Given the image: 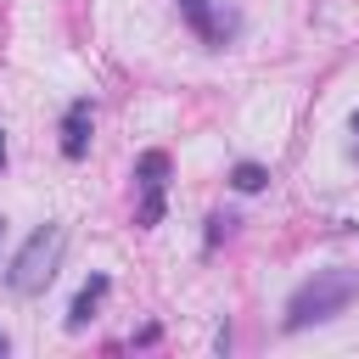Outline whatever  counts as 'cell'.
<instances>
[{
    "label": "cell",
    "instance_id": "10",
    "mask_svg": "<svg viewBox=\"0 0 359 359\" xmlns=\"http://www.w3.org/2000/svg\"><path fill=\"white\" fill-rule=\"evenodd\" d=\"M0 168H6V129H0Z\"/></svg>",
    "mask_w": 359,
    "mask_h": 359
},
{
    "label": "cell",
    "instance_id": "11",
    "mask_svg": "<svg viewBox=\"0 0 359 359\" xmlns=\"http://www.w3.org/2000/svg\"><path fill=\"white\" fill-rule=\"evenodd\" d=\"M6 353H11V342H6V331H0V359H6Z\"/></svg>",
    "mask_w": 359,
    "mask_h": 359
},
{
    "label": "cell",
    "instance_id": "12",
    "mask_svg": "<svg viewBox=\"0 0 359 359\" xmlns=\"http://www.w3.org/2000/svg\"><path fill=\"white\" fill-rule=\"evenodd\" d=\"M0 236H6V219H0Z\"/></svg>",
    "mask_w": 359,
    "mask_h": 359
},
{
    "label": "cell",
    "instance_id": "4",
    "mask_svg": "<svg viewBox=\"0 0 359 359\" xmlns=\"http://www.w3.org/2000/svg\"><path fill=\"white\" fill-rule=\"evenodd\" d=\"M90 129H95V107H90V95H79V101L62 112V157H67V163H79V157L90 151Z\"/></svg>",
    "mask_w": 359,
    "mask_h": 359
},
{
    "label": "cell",
    "instance_id": "6",
    "mask_svg": "<svg viewBox=\"0 0 359 359\" xmlns=\"http://www.w3.org/2000/svg\"><path fill=\"white\" fill-rule=\"evenodd\" d=\"M112 292V280L107 275H90L84 286H79V297H73V309H67V331H84L90 320H95V309H101V297Z\"/></svg>",
    "mask_w": 359,
    "mask_h": 359
},
{
    "label": "cell",
    "instance_id": "3",
    "mask_svg": "<svg viewBox=\"0 0 359 359\" xmlns=\"http://www.w3.org/2000/svg\"><path fill=\"white\" fill-rule=\"evenodd\" d=\"M168 168H174V163H168V151H157V146L135 157V185H140V213H135V224H146V230H151V224H163V191H168Z\"/></svg>",
    "mask_w": 359,
    "mask_h": 359
},
{
    "label": "cell",
    "instance_id": "2",
    "mask_svg": "<svg viewBox=\"0 0 359 359\" xmlns=\"http://www.w3.org/2000/svg\"><path fill=\"white\" fill-rule=\"evenodd\" d=\"M62 247H67V230H62V224H39V230H34V236L17 247L11 269H6V286H11L17 297H39V292L56 280Z\"/></svg>",
    "mask_w": 359,
    "mask_h": 359
},
{
    "label": "cell",
    "instance_id": "7",
    "mask_svg": "<svg viewBox=\"0 0 359 359\" xmlns=\"http://www.w3.org/2000/svg\"><path fill=\"white\" fill-rule=\"evenodd\" d=\"M230 185H236L241 196H252V191L269 185V168H264V163H236V168H230Z\"/></svg>",
    "mask_w": 359,
    "mask_h": 359
},
{
    "label": "cell",
    "instance_id": "1",
    "mask_svg": "<svg viewBox=\"0 0 359 359\" xmlns=\"http://www.w3.org/2000/svg\"><path fill=\"white\" fill-rule=\"evenodd\" d=\"M353 297H359V275H353V269H314V275L286 297V331L325 325V320H337Z\"/></svg>",
    "mask_w": 359,
    "mask_h": 359
},
{
    "label": "cell",
    "instance_id": "5",
    "mask_svg": "<svg viewBox=\"0 0 359 359\" xmlns=\"http://www.w3.org/2000/svg\"><path fill=\"white\" fill-rule=\"evenodd\" d=\"M180 17H185V22L196 28V39H202V45H213V50H219V45H230V34H236V17H219L208 0H180Z\"/></svg>",
    "mask_w": 359,
    "mask_h": 359
},
{
    "label": "cell",
    "instance_id": "8",
    "mask_svg": "<svg viewBox=\"0 0 359 359\" xmlns=\"http://www.w3.org/2000/svg\"><path fill=\"white\" fill-rule=\"evenodd\" d=\"M230 224H236L230 213H213V219H208V247H219V241L230 236Z\"/></svg>",
    "mask_w": 359,
    "mask_h": 359
},
{
    "label": "cell",
    "instance_id": "9",
    "mask_svg": "<svg viewBox=\"0 0 359 359\" xmlns=\"http://www.w3.org/2000/svg\"><path fill=\"white\" fill-rule=\"evenodd\" d=\"M348 129H353V151H359V112H353V118H348Z\"/></svg>",
    "mask_w": 359,
    "mask_h": 359
}]
</instances>
